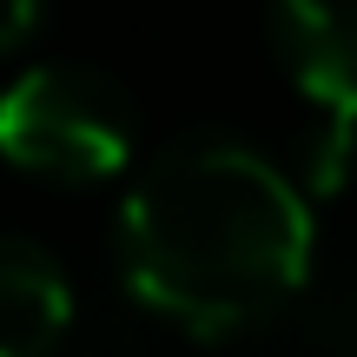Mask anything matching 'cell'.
<instances>
[{
	"label": "cell",
	"mask_w": 357,
	"mask_h": 357,
	"mask_svg": "<svg viewBox=\"0 0 357 357\" xmlns=\"http://www.w3.org/2000/svg\"><path fill=\"white\" fill-rule=\"evenodd\" d=\"M119 265L159 318L199 337L252 331L311 271V205L258 146L192 132L132 172Z\"/></svg>",
	"instance_id": "6da1fadb"
},
{
	"label": "cell",
	"mask_w": 357,
	"mask_h": 357,
	"mask_svg": "<svg viewBox=\"0 0 357 357\" xmlns=\"http://www.w3.org/2000/svg\"><path fill=\"white\" fill-rule=\"evenodd\" d=\"M0 153L47 178H106L132 159V100L86 60H33L0 86Z\"/></svg>",
	"instance_id": "7a4b0ae2"
},
{
	"label": "cell",
	"mask_w": 357,
	"mask_h": 357,
	"mask_svg": "<svg viewBox=\"0 0 357 357\" xmlns=\"http://www.w3.org/2000/svg\"><path fill=\"white\" fill-rule=\"evenodd\" d=\"M265 33L305 93V178L324 192L357 153V0H284Z\"/></svg>",
	"instance_id": "3957f363"
},
{
	"label": "cell",
	"mask_w": 357,
	"mask_h": 357,
	"mask_svg": "<svg viewBox=\"0 0 357 357\" xmlns=\"http://www.w3.org/2000/svg\"><path fill=\"white\" fill-rule=\"evenodd\" d=\"M73 318L60 258L26 231H0V357H47Z\"/></svg>",
	"instance_id": "277c9868"
},
{
	"label": "cell",
	"mask_w": 357,
	"mask_h": 357,
	"mask_svg": "<svg viewBox=\"0 0 357 357\" xmlns=\"http://www.w3.org/2000/svg\"><path fill=\"white\" fill-rule=\"evenodd\" d=\"M33 26H40V7H33V0H0V53L26 47Z\"/></svg>",
	"instance_id": "5b68a950"
}]
</instances>
